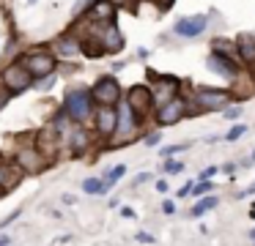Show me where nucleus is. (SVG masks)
<instances>
[{"label":"nucleus","mask_w":255,"mask_h":246,"mask_svg":"<svg viewBox=\"0 0 255 246\" xmlns=\"http://www.w3.org/2000/svg\"><path fill=\"white\" fill-rule=\"evenodd\" d=\"M22 69L28 71L30 77H39V80H44V77H50L52 71H55V55L52 52H44V49H36V52H28L22 60Z\"/></svg>","instance_id":"obj_1"},{"label":"nucleus","mask_w":255,"mask_h":246,"mask_svg":"<svg viewBox=\"0 0 255 246\" xmlns=\"http://www.w3.org/2000/svg\"><path fill=\"white\" fill-rule=\"evenodd\" d=\"M0 85L6 87V93H22L28 90L30 85H33V77L28 74V71L22 69V63H11L3 69V74H0Z\"/></svg>","instance_id":"obj_2"},{"label":"nucleus","mask_w":255,"mask_h":246,"mask_svg":"<svg viewBox=\"0 0 255 246\" xmlns=\"http://www.w3.org/2000/svg\"><path fill=\"white\" fill-rule=\"evenodd\" d=\"M88 93H91V101H96L99 107H116L118 96H121V87H118V80L102 77V80L94 85V90H88Z\"/></svg>","instance_id":"obj_3"},{"label":"nucleus","mask_w":255,"mask_h":246,"mask_svg":"<svg viewBox=\"0 0 255 246\" xmlns=\"http://www.w3.org/2000/svg\"><path fill=\"white\" fill-rule=\"evenodd\" d=\"M63 112L74 120H85L91 115V93L77 87V90L66 93V104H63Z\"/></svg>","instance_id":"obj_4"},{"label":"nucleus","mask_w":255,"mask_h":246,"mask_svg":"<svg viewBox=\"0 0 255 246\" xmlns=\"http://www.w3.org/2000/svg\"><path fill=\"white\" fill-rule=\"evenodd\" d=\"M127 104H129V109L134 112V118H145V115L151 112V107H154V96H151V90L145 85H134V87H129V93H127Z\"/></svg>","instance_id":"obj_5"},{"label":"nucleus","mask_w":255,"mask_h":246,"mask_svg":"<svg viewBox=\"0 0 255 246\" xmlns=\"http://www.w3.org/2000/svg\"><path fill=\"white\" fill-rule=\"evenodd\" d=\"M184 112H187V101H184L181 96H176L173 101L156 107V123L159 126H173V123H178V120L184 118Z\"/></svg>","instance_id":"obj_6"},{"label":"nucleus","mask_w":255,"mask_h":246,"mask_svg":"<svg viewBox=\"0 0 255 246\" xmlns=\"http://www.w3.org/2000/svg\"><path fill=\"white\" fill-rule=\"evenodd\" d=\"M195 98H198L200 109H225L231 101V96L225 90H217V87H200Z\"/></svg>","instance_id":"obj_7"},{"label":"nucleus","mask_w":255,"mask_h":246,"mask_svg":"<svg viewBox=\"0 0 255 246\" xmlns=\"http://www.w3.org/2000/svg\"><path fill=\"white\" fill-rule=\"evenodd\" d=\"M206 25H209V16L206 14H195V16H184V19L176 22V33L184 38H195L200 36V33L206 30Z\"/></svg>","instance_id":"obj_8"},{"label":"nucleus","mask_w":255,"mask_h":246,"mask_svg":"<svg viewBox=\"0 0 255 246\" xmlns=\"http://www.w3.org/2000/svg\"><path fill=\"white\" fill-rule=\"evenodd\" d=\"M154 82H156V93H151V96H154L156 107H162V104L173 101V98L178 96V80L176 77H159V80H154Z\"/></svg>","instance_id":"obj_9"},{"label":"nucleus","mask_w":255,"mask_h":246,"mask_svg":"<svg viewBox=\"0 0 255 246\" xmlns=\"http://www.w3.org/2000/svg\"><path fill=\"white\" fill-rule=\"evenodd\" d=\"M116 115H118V118H116V134H118V137L132 134V131L140 126V120L134 118V112L129 109V104H127V101L116 107Z\"/></svg>","instance_id":"obj_10"},{"label":"nucleus","mask_w":255,"mask_h":246,"mask_svg":"<svg viewBox=\"0 0 255 246\" xmlns=\"http://www.w3.org/2000/svg\"><path fill=\"white\" fill-rule=\"evenodd\" d=\"M96 41H99L102 52H118V49H124V36H121V30H118L113 22L105 25V30L96 36Z\"/></svg>","instance_id":"obj_11"},{"label":"nucleus","mask_w":255,"mask_h":246,"mask_svg":"<svg viewBox=\"0 0 255 246\" xmlns=\"http://www.w3.org/2000/svg\"><path fill=\"white\" fill-rule=\"evenodd\" d=\"M206 66H209L214 74L225 77V80H236V77H239V69L225 58V55H220V52H211L209 58H206Z\"/></svg>","instance_id":"obj_12"},{"label":"nucleus","mask_w":255,"mask_h":246,"mask_svg":"<svg viewBox=\"0 0 255 246\" xmlns=\"http://www.w3.org/2000/svg\"><path fill=\"white\" fill-rule=\"evenodd\" d=\"M17 164L22 169H28V172H41L47 162L41 159V153L36 151V148H22V151L17 153Z\"/></svg>","instance_id":"obj_13"},{"label":"nucleus","mask_w":255,"mask_h":246,"mask_svg":"<svg viewBox=\"0 0 255 246\" xmlns=\"http://www.w3.org/2000/svg\"><path fill=\"white\" fill-rule=\"evenodd\" d=\"M116 107H99L96 109V129L99 134H116Z\"/></svg>","instance_id":"obj_14"},{"label":"nucleus","mask_w":255,"mask_h":246,"mask_svg":"<svg viewBox=\"0 0 255 246\" xmlns=\"http://www.w3.org/2000/svg\"><path fill=\"white\" fill-rule=\"evenodd\" d=\"M113 14H116V5H113L110 0H94V5L88 8L91 19L105 22V25H110V22H113Z\"/></svg>","instance_id":"obj_15"},{"label":"nucleus","mask_w":255,"mask_h":246,"mask_svg":"<svg viewBox=\"0 0 255 246\" xmlns=\"http://www.w3.org/2000/svg\"><path fill=\"white\" fill-rule=\"evenodd\" d=\"M236 47H239V55H242L244 63H255V36L253 33H242L236 38Z\"/></svg>","instance_id":"obj_16"},{"label":"nucleus","mask_w":255,"mask_h":246,"mask_svg":"<svg viewBox=\"0 0 255 246\" xmlns=\"http://www.w3.org/2000/svg\"><path fill=\"white\" fill-rule=\"evenodd\" d=\"M58 142H55V134H52V131L50 129H44V131H41V134H39V148H36V151H39L41 153V159H44V162H47V156H55V151H58Z\"/></svg>","instance_id":"obj_17"},{"label":"nucleus","mask_w":255,"mask_h":246,"mask_svg":"<svg viewBox=\"0 0 255 246\" xmlns=\"http://www.w3.org/2000/svg\"><path fill=\"white\" fill-rule=\"evenodd\" d=\"M19 180V172L14 169V164H0V189H11V186H17Z\"/></svg>","instance_id":"obj_18"},{"label":"nucleus","mask_w":255,"mask_h":246,"mask_svg":"<svg viewBox=\"0 0 255 246\" xmlns=\"http://www.w3.org/2000/svg\"><path fill=\"white\" fill-rule=\"evenodd\" d=\"M69 148H72V153H83L85 148H88V131L74 129L72 137H69Z\"/></svg>","instance_id":"obj_19"},{"label":"nucleus","mask_w":255,"mask_h":246,"mask_svg":"<svg viewBox=\"0 0 255 246\" xmlns=\"http://www.w3.org/2000/svg\"><path fill=\"white\" fill-rule=\"evenodd\" d=\"M83 189L88 191V194H107L105 180H99V178H85L83 180Z\"/></svg>","instance_id":"obj_20"},{"label":"nucleus","mask_w":255,"mask_h":246,"mask_svg":"<svg viewBox=\"0 0 255 246\" xmlns=\"http://www.w3.org/2000/svg\"><path fill=\"white\" fill-rule=\"evenodd\" d=\"M217 202H220L217 197H203V200H200L198 205H195L192 211H189V216H203L206 211H211V208H217Z\"/></svg>","instance_id":"obj_21"},{"label":"nucleus","mask_w":255,"mask_h":246,"mask_svg":"<svg viewBox=\"0 0 255 246\" xmlns=\"http://www.w3.org/2000/svg\"><path fill=\"white\" fill-rule=\"evenodd\" d=\"M124 175H127V164H116V167H113L110 172H107V178H105V186L110 189V186L116 183V180H121Z\"/></svg>","instance_id":"obj_22"},{"label":"nucleus","mask_w":255,"mask_h":246,"mask_svg":"<svg viewBox=\"0 0 255 246\" xmlns=\"http://www.w3.org/2000/svg\"><path fill=\"white\" fill-rule=\"evenodd\" d=\"M211 189H214V186H211V180H198V183H195L192 189H189V194H195V197H203V194H209Z\"/></svg>","instance_id":"obj_23"},{"label":"nucleus","mask_w":255,"mask_h":246,"mask_svg":"<svg viewBox=\"0 0 255 246\" xmlns=\"http://www.w3.org/2000/svg\"><path fill=\"white\" fill-rule=\"evenodd\" d=\"M162 169H165L167 175H178V172L184 169V164H181V162H176V159H167L165 167H162Z\"/></svg>","instance_id":"obj_24"},{"label":"nucleus","mask_w":255,"mask_h":246,"mask_svg":"<svg viewBox=\"0 0 255 246\" xmlns=\"http://www.w3.org/2000/svg\"><path fill=\"white\" fill-rule=\"evenodd\" d=\"M58 49H61L63 55H69V52L77 49V41H74V38H61V41H58Z\"/></svg>","instance_id":"obj_25"},{"label":"nucleus","mask_w":255,"mask_h":246,"mask_svg":"<svg viewBox=\"0 0 255 246\" xmlns=\"http://www.w3.org/2000/svg\"><path fill=\"white\" fill-rule=\"evenodd\" d=\"M244 131H247V123H239V126H233V129L231 131H228V140H239V137H242L244 134Z\"/></svg>","instance_id":"obj_26"},{"label":"nucleus","mask_w":255,"mask_h":246,"mask_svg":"<svg viewBox=\"0 0 255 246\" xmlns=\"http://www.w3.org/2000/svg\"><path fill=\"white\" fill-rule=\"evenodd\" d=\"M189 145H170V148H162V156H173V153H178V151H187Z\"/></svg>","instance_id":"obj_27"},{"label":"nucleus","mask_w":255,"mask_h":246,"mask_svg":"<svg viewBox=\"0 0 255 246\" xmlns=\"http://www.w3.org/2000/svg\"><path fill=\"white\" fill-rule=\"evenodd\" d=\"M148 180H151V175H148V172H140V175H137V178H134V180H132V186H134V189H137V186H143V183H148Z\"/></svg>","instance_id":"obj_28"},{"label":"nucleus","mask_w":255,"mask_h":246,"mask_svg":"<svg viewBox=\"0 0 255 246\" xmlns=\"http://www.w3.org/2000/svg\"><path fill=\"white\" fill-rule=\"evenodd\" d=\"M162 213H165V216H173V213H176V205H173L170 200H167V202H162Z\"/></svg>","instance_id":"obj_29"},{"label":"nucleus","mask_w":255,"mask_h":246,"mask_svg":"<svg viewBox=\"0 0 255 246\" xmlns=\"http://www.w3.org/2000/svg\"><path fill=\"white\" fill-rule=\"evenodd\" d=\"M52 82H55V80H52V74H50V77H44V80L39 82V90H50V87H52Z\"/></svg>","instance_id":"obj_30"},{"label":"nucleus","mask_w":255,"mask_h":246,"mask_svg":"<svg viewBox=\"0 0 255 246\" xmlns=\"http://www.w3.org/2000/svg\"><path fill=\"white\" fill-rule=\"evenodd\" d=\"M242 107H225V118H239Z\"/></svg>","instance_id":"obj_31"},{"label":"nucleus","mask_w":255,"mask_h":246,"mask_svg":"<svg viewBox=\"0 0 255 246\" xmlns=\"http://www.w3.org/2000/svg\"><path fill=\"white\" fill-rule=\"evenodd\" d=\"M214 172H217V167H206L203 172H200V180H209V178H211V175H214Z\"/></svg>","instance_id":"obj_32"},{"label":"nucleus","mask_w":255,"mask_h":246,"mask_svg":"<svg viewBox=\"0 0 255 246\" xmlns=\"http://www.w3.org/2000/svg\"><path fill=\"white\" fill-rule=\"evenodd\" d=\"M137 241H143V244H154V238H151L148 233H137Z\"/></svg>","instance_id":"obj_33"},{"label":"nucleus","mask_w":255,"mask_h":246,"mask_svg":"<svg viewBox=\"0 0 255 246\" xmlns=\"http://www.w3.org/2000/svg\"><path fill=\"white\" fill-rule=\"evenodd\" d=\"M156 189H159V194H165V191L170 189V186H167V180H159V183H156Z\"/></svg>","instance_id":"obj_34"},{"label":"nucleus","mask_w":255,"mask_h":246,"mask_svg":"<svg viewBox=\"0 0 255 246\" xmlns=\"http://www.w3.org/2000/svg\"><path fill=\"white\" fill-rule=\"evenodd\" d=\"M110 3L118 8V5H132V0H110Z\"/></svg>","instance_id":"obj_35"},{"label":"nucleus","mask_w":255,"mask_h":246,"mask_svg":"<svg viewBox=\"0 0 255 246\" xmlns=\"http://www.w3.org/2000/svg\"><path fill=\"white\" fill-rule=\"evenodd\" d=\"M0 246H11V238L8 235H0Z\"/></svg>","instance_id":"obj_36"},{"label":"nucleus","mask_w":255,"mask_h":246,"mask_svg":"<svg viewBox=\"0 0 255 246\" xmlns=\"http://www.w3.org/2000/svg\"><path fill=\"white\" fill-rule=\"evenodd\" d=\"M145 142H148V145H156V142H159V134H151Z\"/></svg>","instance_id":"obj_37"},{"label":"nucleus","mask_w":255,"mask_h":246,"mask_svg":"<svg viewBox=\"0 0 255 246\" xmlns=\"http://www.w3.org/2000/svg\"><path fill=\"white\" fill-rule=\"evenodd\" d=\"M6 101H8V96H6V93H0V109L6 107Z\"/></svg>","instance_id":"obj_38"},{"label":"nucleus","mask_w":255,"mask_h":246,"mask_svg":"<svg viewBox=\"0 0 255 246\" xmlns=\"http://www.w3.org/2000/svg\"><path fill=\"white\" fill-rule=\"evenodd\" d=\"M247 194H255V183H253V186H250V189H247Z\"/></svg>","instance_id":"obj_39"},{"label":"nucleus","mask_w":255,"mask_h":246,"mask_svg":"<svg viewBox=\"0 0 255 246\" xmlns=\"http://www.w3.org/2000/svg\"><path fill=\"white\" fill-rule=\"evenodd\" d=\"M250 216H255V205H253V211H250Z\"/></svg>","instance_id":"obj_40"},{"label":"nucleus","mask_w":255,"mask_h":246,"mask_svg":"<svg viewBox=\"0 0 255 246\" xmlns=\"http://www.w3.org/2000/svg\"><path fill=\"white\" fill-rule=\"evenodd\" d=\"M250 238H253V241H255V230H253V233H250Z\"/></svg>","instance_id":"obj_41"},{"label":"nucleus","mask_w":255,"mask_h":246,"mask_svg":"<svg viewBox=\"0 0 255 246\" xmlns=\"http://www.w3.org/2000/svg\"><path fill=\"white\" fill-rule=\"evenodd\" d=\"M33 3H36V0H28V5H33Z\"/></svg>","instance_id":"obj_42"},{"label":"nucleus","mask_w":255,"mask_h":246,"mask_svg":"<svg viewBox=\"0 0 255 246\" xmlns=\"http://www.w3.org/2000/svg\"><path fill=\"white\" fill-rule=\"evenodd\" d=\"M253 159H255V153H253Z\"/></svg>","instance_id":"obj_43"}]
</instances>
